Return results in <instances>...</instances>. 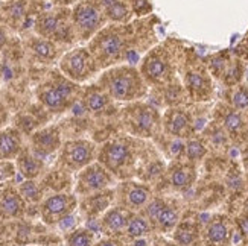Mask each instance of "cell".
Wrapping results in <instances>:
<instances>
[{
  "mask_svg": "<svg viewBox=\"0 0 248 246\" xmlns=\"http://www.w3.org/2000/svg\"><path fill=\"white\" fill-rule=\"evenodd\" d=\"M175 237H177L178 243H181V245H190L193 242V239H195V228L189 225V223H185V225H181L178 228Z\"/></svg>",
  "mask_w": 248,
  "mask_h": 246,
  "instance_id": "obj_23",
  "label": "cell"
},
{
  "mask_svg": "<svg viewBox=\"0 0 248 246\" xmlns=\"http://www.w3.org/2000/svg\"><path fill=\"white\" fill-rule=\"evenodd\" d=\"M157 222L161 225V228H172L175 225V223L178 222V215H177V211L175 210H172L169 207H165L163 211L160 213V216L157 219Z\"/></svg>",
  "mask_w": 248,
  "mask_h": 246,
  "instance_id": "obj_20",
  "label": "cell"
},
{
  "mask_svg": "<svg viewBox=\"0 0 248 246\" xmlns=\"http://www.w3.org/2000/svg\"><path fill=\"white\" fill-rule=\"evenodd\" d=\"M165 207H166V205H165L161 201H158V199L154 201L153 204H151V205L148 207V216H149V219L157 222V219H158V216H160V213L163 211Z\"/></svg>",
  "mask_w": 248,
  "mask_h": 246,
  "instance_id": "obj_32",
  "label": "cell"
},
{
  "mask_svg": "<svg viewBox=\"0 0 248 246\" xmlns=\"http://www.w3.org/2000/svg\"><path fill=\"white\" fill-rule=\"evenodd\" d=\"M245 158H247V161H248V149H247V154H245Z\"/></svg>",
  "mask_w": 248,
  "mask_h": 246,
  "instance_id": "obj_38",
  "label": "cell"
},
{
  "mask_svg": "<svg viewBox=\"0 0 248 246\" xmlns=\"http://www.w3.org/2000/svg\"><path fill=\"white\" fill-rule=\"evenodd\" d=\"M190 174L187 169H177L174 174H172V184H174L175 187L178 188H183L189 186L190 183Z\"/></svg>",
  "mask_w": 248,
  "mask_h": 246,
  "instance_id": "obj_24",
  "label": "cell"
},
{
  "mask_svg": "<svg viewBox=\"0 0 248 246\" xmlns=\"http://www.w3.org/2000/svg\"><path fill=\"white\" fill-rule=\"evenodd\" d=\"M20 193L28 201H37L38 196H40V190H38L35 183H32V181H26V183H23V186L20 187Z\"/></svg>",
  "mask_w": 248,
  "mask_h": 246,
  "instance_id": "obj_26",
  "label": "cell"
},
{
  "mask_svg": "<svg viewBox=\"0 0 248 246\" xmlns=\"http://www.w3.org/2000/svg\"><path fill=\"white\" fill-rule=\"evenodd\" d=\"M168 125H169V131L172 134H180L187 126V117H186V114L175 111L174 114H172L170 119H169Z\"/></svg>",
  "mask_w": 248,
  "mask_h": 246,
  "instance_id": "obj_21",
  "label": "cell"
},
{
  "mask_svg": "<svg viewBox=\"0 0 248 246\" xmlns=\"http://www.w3.org/2000/svg\"><path fill=\"white\" fill-rule=\"evenodd\" d=\"M122 50V40L117 35H107L98 43V53L102 58L117 57Z\"/></svg>",
  "mask_w": 248,
  "mask_h": 246,
  "instance_id": "obj_13",
  "label": "cell"
},
{
  "mask_svg": "<svg viewBox=\"0 0 248 246\" xmlns=\"http://www.w3.org/2000/svg\"><path fill=\"white\" fill-rule=\"evenodd\" d=\"M108 15L113 20H124L126 18V8L121 2H113L108 6Z\"/></svg>",
  "mask_w": 248,
  "mask_h": 246,
  "instance_id": "obj_28",
  "label": "cell"
},
{
  "mask_svg": "<svg viewBox=\"0 0 248 246\" xmlns=\"http://www.w3.org/2000/svg\"><path fill=\"white\" fill-rule=\"evenodd\" d=\"M111 183L108 172L99 164H90L85 167L78 179V190L87 195L92 191H99Z\"/></svg>",
  "mask_w": 248,
  "mask_h": 246,
  "instance_id": "obj_3",
  "label": "cell"
},
{
  "mask_svg": "<svg viewBox=\"0 0 248 246\" xmlns=\"http://www.w3.org/2000/svg\"><path fill=\"white\" fill-rule=\"evenodd\" d=\"M18 169L23 176H26L28 179H32L35 178L40 172H41V167H43V163L40 159L34 155L31 154H21L18 157Z\"/></svg>",
  "mask_w": 248,
  "mask_h": 246,
  "instance_id": "obj_12",
  "label": "cell"
},
{
  "mask_svg": "<svg viewBox=\"0 0 248 246\" xmlns=\"http://www.w3.org/2000/svg\"><path fill=\"white\" fill-rule=\"evenodd\" d=\"M60 145V135L58 131L53 128H47L45 131H40L34 135V147L38 154H50L53 152Z\"/></svg>",
  "mask_w": 248,
  "mask_h": 246,
  "instance_id": "obj_10",
  "label": "cell"
},
{
  "mask_svg": "<svg viewBox=\"0 0 248 246\" xmlns=\"http://www.w3.org/2000/svg\"><path fill=\"white\" fill-rule=\"evenodd\" d=\"M128 236L129 237H142L149 231L148 222L142 217H134L131 222L128 223Z\"/></svg>",
  "mask_w": 248,
  "mask_h": 246,
  "instance_id": "obj_17",
  "label": "cell"
},
{
  "mask_svg": "<svg viewBox=\"0 0 248 246\" xmlns=\"http://www.w3.org/2000/svg\"><path fill=\"white\" fill-rule=\"evenodd\" d=\"M108 90L114 99L126 101L129 98H133L134 90H136L133 74H129V76L126 73L116 74V76L111 78V81L108 84Z\"/></svg>",
  "mask_w": 248,
  "mask_h": 246,
  "instance_id": "obj_8",
  "label": "cell"
},
{
  "mask_svg": "<svg viewBox=\"0 0 248 246\" xmlns=\"http://www.w3.org/2000/svg\"><path fill=\"white\" fill-rule=\"evenodd\" d=\"M14 178V167L11 163H0V186Z\"/></svg>",
  "mask_w": 248,
  "mask_h": 246,
  "instance_id": "obj_29",
  "label": "cell"
},
{
  "mask_svg": "<svg viewBox=\"0 0 248 246\" xmlns=\"http://www.w3.org/2000/svg\"><path fill=\"white\" fill-rule=\"evenodd\" d=\"M104 228H107L108 231H121L128 222V215L122 210H110L108 213L105 215L104 220Z\"/></svg>",
  "mask_w": 248,
  "mask_h": 246,
  "instance_id": "obj_14",
  "label": "cell"
},
{
  "mask_svg": "<svg viewBox=\"0 0 248 246\" xmlns=\"http://www.w3.org/2000/svg\"><path fill=\"white\" fill-rule=\"evenodd\" d=\"M34 52L37 53V55H40L41 58H52L53 55H55V47H53L47 41L38 40L34 43Z\"/></svg>",
  "mask_w": 248,
  "mask_h": 246,
  "instance_id": "obj_25",
  "label": "cell"
},
{
  "mask_svg": "<svg viewBox=\"0 0 248 246\" xmlns=\"http://www.w3.org/2000/svg\"><path fill=\"white\" fill-rule=\"evenodd\" d=\"M224 123H225V128H227L230 132H238L242 126V119H241L239 114L230 113V114H227V117H225Z\"/></svg>",
  "mask_w": 248,
  "mask_h": 246,
  "instance_id": "obj_27",
  "label": "cell"
},
{
  "mask_svg": "<svg viewBox=\"0 0 248 246\" xmlns=\"http://www.w3.org/2000/svg\"><path fill=\"white\" fill-rule=\"evenodd\" d=\"M148 190L143 188V187H133L131 190H129V193H128V205H131L134 208H139V207H142L145 205V202L148 201Z\"/></svg>",
  "mask_w": 248,
  "mask_h": 246,
  "instance_id": "obj_16",
  "label": "cell"
},
{
  "mask_svg": "<svg viewBox=\"0 0 248 246\" xmlns=\"http://www.w3.org/2000/svg\"><path fill=\"white\" fill-rule=\"evenodd\" d=\"M129 155L131 154H129V149L126 145H124L121 142H113V143H108L104 147L101 158L108 169L117 170V169H121L124 164L128 163Z\"/></svg>",
  "mask_w": 248,
  "mask_h": 246,
  "instance_id": "obj_6",
  "label": "cell"
},
{
  "mask_svg": "<svg viewBox=\"0 0 248 246\" xmlns=\"http://www.w3.org/2000/svg\"><path fill=\"white\" fill-rule=\"evenodd\" d=\"M227 228H225L224 223L221 222H215L209 228V239L212 243H224L227 239Z\"/></svg>",
  "mask_w": 248,
  "mask_h": 246,
  "instance_id": "obj_19",
  "label": "cell"
},
{
  "mask_svg": "<svg viewBox=\"0 0 248 246\" xmlns=\"http://www.w3.org/2000/svg\"><path fill=\"white\" fill-rule=\"evenodd\" d=\"M137 123H139L140 128H142V130L148 131V130H151V128H153L154 119H153V116H151V113L145 111V113H142V114H139V117H137Z\"/></svg>",
  "mask_w": 248,
  "mask_h": 246,
  "instance_id": "obj_33",
  "label": "cell"
},
{
  "mask_svg": "<svg viewBox=\"0 0 248 246\" xmlns=\"http://www.w3.org/2000/svg\"><path fill=\"white\" fill-rule=\"evenodd\" d=\"M94 246H121V243L116 242V240H102Z\"/></svg>",
  "mask_w": 248,
  "mask_h": 246,
  "instance_id": "obj_36",
  "label": "cell"
},
{
  "mask_svg": "<svg viewBox=\"0 0 248 246\" xmlns=\"http://www.w3.org/2000/svg\"><path fill=\"white\" fill-rule=\"evenodd\" d=\"M94 155V146L87 140H75L69 142L62 149L61 159L67 167L73 170L85 169L90 166Z\"/></svg>",
  "mask_w": 248,
  "mask_h": 246,
  "instance_id": "obj_1",
  "label": "cell"
},
{
  "mask_svg": "<svg viewBox=\"0 0 248 246\" xmlns=\"http://www.w3.org/2000/svg\"><path fill=\"white\" fill-rule=\"evenodd\" d=\"M206 154V149L200 142H190L187 145V155L190 159H198Z\"/></svg>",
  "mask_w": 248,
  "mask_h": 246,
  "instance_id": "obj_30",
  "label": "cell"
},
{
  "mask_svg": "<svg viewBox=\"0 0 248 246\" xmlns=\"http://www.w3.org/2000/svg\"><path fill=\"white\" fill-rule=\"evenodd\" d=\"M187 84H189V87L192 90H202L204 88V79L198 73H189Z\"/></svg>",
  "mask_w": 248,
  "mask_h": 246,
  "instance_id": "obj_34",
  "label": "cell"
},
{
  "mask_svg": "<svg viewBox=\"0 0 248 246\" xmlns=\"http://www.w3.org/2000/svg\"><path fill=\"white\" fill-rule=\"evenodd\" d=\"M233 102H234V105L238 106V108H241V110L248 108V93H247L245 90H239L238 93L234 94Z\"/></svg>",
  "mask_w": 248,
  "mask_h": 246,
  "instance_id": "obj_35",
  "label": "cell"
},
{
  "mask_svg": "<svg viewBox=\"0 0 248 246\" xmlns=\"http://www.w3.org/2000/svg\"><path fill=\"white\" fill-rule=\"evenodd\" d=\"M38 26H40L38 29H40V32L43 35H52L60 29V20L55 15L47 14V15H45L40 20Z\"/></svg>",
  "mask_w": 248,
  "mask_h": 246,
  "instance_id": "obj_18",
  "label": "cell"
},
{
  "mask_svg": "<svg viewBox=\"0 0 248 246\" xmlns=\"http://www.w3.org/2000/svg\"><path fill=\"white\" fill-rule=\"evenodd\" d=\"M101 14L96 6L90 3H82L75 9V23L82 35H90L99 26Z\"/></svg>",
  "mask_w": 248,
  "mask_h": 246,
  "instance_id": "obj_5",
  "label": "cell"
},
{
  "mask_svg": "<svg viewBox=\"0 0 248 246\" xmlns=\"http://www.w3.org/2000/svg\"><path fill=\"white\" fill-rule=\"evenodd\" d=\"M92 242H93V234L89 230L73 231L67 239L69 246H92Z\"/></svg>",
  "mask_w": 248,
  "mask_h": 246,
  "instance_id": "obj_15",
  "label": "cell"
},
{
  "mask_svg": "<svg viewBox=\"0 0 248 246\" xmlns=\"http://www.w3.org/2000/svg\"><path fill=\"white\" fill-rule=\"evenodd\" d=\"M239 225H241L242 232L245 234V236H248V219H242V220L239 222Z\"/></svg>",
  "mask_w": 248,
  "mask_h": 246,
  "instance_id": "obj_37",
  "label": "cell"
},
{
  "mask_svg": "<svg viewBox=\"0 0 248 246\" xmlns=\"http://www.w3.org/2000/svg\"><path fill=\"white\" fill-rule=\"evenodd\" d=\"M72 93V88L67 85H57V87L46 88L41 93V102L52 111H61L67 103V99Z\"/></svg>",
  "mask_w": 248,
  "mask_h": 246,
  "instance_id": "obj_7",
  "label": "cell"
},
{
  "mask_svg": "<svg viewBox=\"0 0 248 246\" xmlns=\"http://www.w3.org/2000/svg\"><path fill=\"white\" fill-rule=\"evenodd\" d=\"M148 73L153 78H158L161 74L165 73V64L161 62L160 59H153L148 64Z\"/></svg>",
  "mask_w": 248,
  "mask_h": 246,
  "instance_id": "obj_31",
  "label": "cell"
},
{
  "mask_svg": "<svg viewBox=\"0 0 248 246\" xmlns=\"http://www.w3.org/2000/svg\"><path fill=\"white\" fill-rule=\"evenodd\" d=\"M61 69L67 76L73 79H84L89 76L92 70V59L90 55L84 49H78L70 52L69 55L64 57L61 62Z\"/></svg>",
  "mask_w": 248,
  "mask_h": 246,
  "instance_id": "obj_4",
  "label": "cell"
},
{
  "mask_svg": "<svg viewBox=\"0 0 248 246\" xmlns=\"http://www.w3.org/2000/svg\"><path fill=\"white\" fill-rule=\"evenodd\" d=\"M21 149V138L16 130H5L0 132V159L16 158Z\"/></svg>",
  "mask_w": 248,
  "mask_h": 246,
  "instance_id": "obj_9",
  "label": "cell"
},
{
  "mask_svg": "<svg viewBox=\"0 0 248 246\" xmlns=\"http://www.w3.org/2000/svg\"><path fill=\"white\" fill-rule=\"evenodd\" d=\"M77 205V199L66 193H58L49 196L41 205V216L47 223H55L70 215Z\"/></svg>",
  "mask_w": 248,
  "mask_h": 246,
  "instance_id": "obj_2",
  "label": "cell"
},
{
  "mask_svg": "<svg viewBox=\"0 0 248 246\" xmlns=\"http://www.w3.org/2000/svg\"><path fill=\"white\" fill-rule=\"evenodd\" d=\"M0 213L5 217H18L23 213V199L18 193L8 190L0 198Z\"/></svg>",
  "mask_w": 248,
  "mask_h": 246,
  "instance_id": "obj_11",
  "label": "cell"
},
{
  "mask_svg": "<svg viewBox=\"0 0 248 246\" xmlns=\"http://www.w3.org/2000/svg\"><path fill=\"white\" fill-rule=\"evenodd\" d=\"M85 103H87V108L90 111H99L107 105V98L101 93H90L87 98H85Z\"/></svg>",
  "mask_w": 248,
  "mask_h": 246,
  "instance_id": "obj_22",
  "label": "cell"
}]
</instances>
